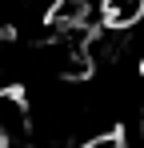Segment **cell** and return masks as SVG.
I'll return each mask as SVG.
<instances>
[{
    "label": "cell",
    "instance_id": "1",
    "mask_svg": "<svg viewBox=\"0 0 144 148\" xmlns=\"http://www.w3.org/2000/svg\"><path fill=\"white\" fill-rule=\"evenodd\" d=\"M100 20L112 32H132L144 20V0H104L100 4Z\"/></svg>",
    "mask_w": 144,
    "mask_h": 148
}]
</instances>
